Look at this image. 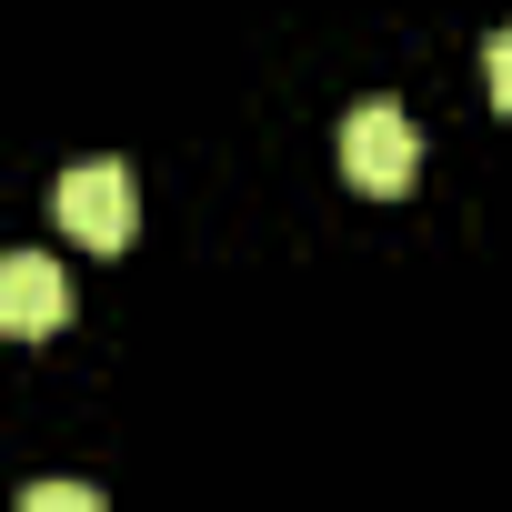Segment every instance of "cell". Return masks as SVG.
I'll use <instances>...</instances> for the list:
<instances>
[{
    "label": "cell",
    "instance_id": "6da1fadb",
    "mask_svg": "<svg viewBox=\"0 0 512 512\" xmlns=\"http://www.w3.org/2000/svg\"><path fill=\"white\" fill-rule=\"evenodd\" d=\"M51 211H61V231H71V241H91V251H121V241H131V221H141L131 161H71V171L51 181Z\"/></svg>",
    "mask_w": 512,
    "mask_h": 512
},
{
    "label": "cell",
    "instance_id": "7a4b0ae2",
    "mask_svg": "<svg viewBox=\"0 0 512 512\" xmlns=\"http://www.w3.org/2000/svg\"><path fill=\"white\" fill-rule=\"evenodd\" d=\"M342 171H352L362 191H412V171H422L412 111H402V101H352V121H342Z\"/></svg>",
    "mask_w": 512,
    "mask_h": 512
},
{
    "label": "cell",
    "instance_id": "3957f363",
    "mask_svg": "<svg viewBox=\"0 0 512 512\" xmlns=\"http://www.w3.org/2000/svg\"><path fill=\"white\" fill-rule=\"evenodd\" d=\"M71 322V272L51 251H0V332L11 342H41Z\"/></svg>",
    "mask_w": 512,
    "mask_h": 512
},
{
    "label": "cell",
    "instance_id": "277c9868",
    "mask_svg": "<svg viewBox=\"0 0 512 512\" xmlns=\"http://www.w3.org/2000/svg\"><path fill=\"white\" fill-rule=\"evenodd\" d=\"M21 512H111V502H101L91 482H31V492H21Z\"/></svg>",
    "mask_w": 512,
    "mask_h": 512
},
{
    "label": "cell",
    "instance_id": "5b68a950",
    "mask_svg": "<svg viewBox=\"0 0 512 512\" xmlns=\"http://www.w3.org/2000/svg\"><path fill=\"white\" fill-rule=\"evenodd\" d=\"M482 71H492V101H502V111H512V21H502V31H492V41H482Z\"/></svg>",
    "mask_w": 512,
    "mask_h": 512
}]
</instances>
